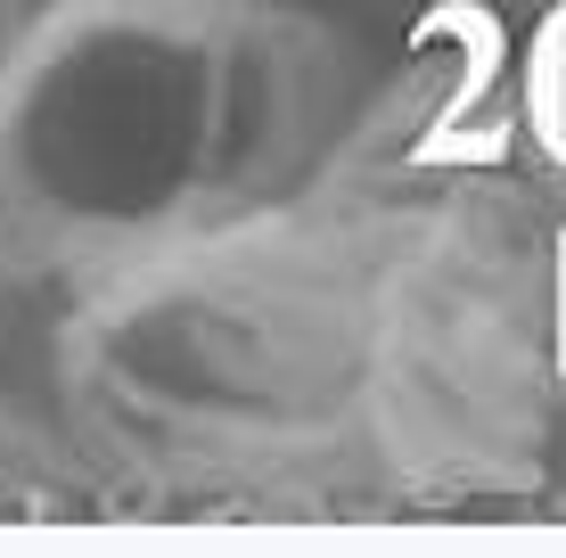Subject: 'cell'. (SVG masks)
I'll use <instances>...</instances> for the list:
<instances>
[{
    "label": "cell",
    "instance_id": "7a4b0ae2",
    "mask_svg": "<svg viewBox=\"0 0 566 558\" xmlns=\"http://www.w3.org/2000/svg\"><path fill=\"white\" fill-rule=\"evenodd\" d=\"M33 17H42V0H0V74H9V57H17Z\"/></svg>",
    "mask_w": 566,
    "mask_h": 558
},
{
    "label": "cell",
    "instance_id": "6da1fadb",
    "mask_svg": "<svg viewBox=\"0 0 566 558\" xmlns=\"http://www.w3.org/2000/svg\"><path fill=\"white\" fill-rule=\"evenodd\" d=\"M354 107V50L280 0H42L0 74V255L99 263L280 198Z\"/></svg>",
    "mask_w": 566,
    "mask_h": 558
},
{
    "label": "cell",
    "instance_id": "3957f363",
    "mask_svg": "<svg viewBox=\"0 0 566 558\" xmlns=\"http://www.w3.org/2000/svg\"><path fill=\"white\" fill-rule=\"evenodd\" d=\"M551 9H566V0H551Z\"/></svg>",
    "mask_w": 566,
    "mask_h": 558
}]
</instances>
